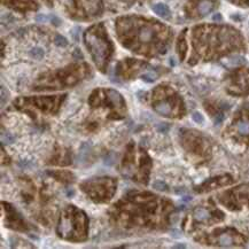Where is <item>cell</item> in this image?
<instances>
[{"mask_svg": "<svg viewBox=\"0 0 249 249\" xmlns=\"http://www.w3.org/2000/svg\"><path fill=\"white\" fill-rule=\"evenodd\" d=\"M153 187L157 191H166V185L162 181H155L153 184Z\"/></svg>", "mask_w": 249, "mask_h": 249, "instance_id": "cell-10", "label": "cell"}, {"mask_svg": "<svg viewBox=\"0 0 249 249\" xmlns=\"http://www.w3.org/2000/svg\"><path fill=\"white\" fill-rule=\"evenodd\" d=\"M211 9H213V3H211V1H209V0H203V1L200 3L199 13L201 14L202 16H204L207 14H209L210 12H211Z\"/></svg>", "mask_w": 249, "mask_h": 249, "instance_id": "cell-4", "label": "cell"}, {"mask_svg": "<svg viewBox=\"0 0 249 249\" xmlns=\"http://www.w3.org/2000/svg\"><path fill=\"white\" fill-rule=\"evenodd\" d=\"M238 131H239L240 134H243V136H249V120L247 118H243V120L239 121L238 122Z\"/></svg>", "mask_w": 249, "mask_h": 249, "instance_id": "cell-5", "label": "cell"}, {"mask_svg": "<svg viewBox=\"0 0 249 249\" xmlns=\"http://www.w3.org/2000/svg\"><path fill=\"white\" fill-rule=\"evenodd\" d=\"M154 109L163 116H171V107L168 102H157L154 106Z\"/></svg>", "mask_w": 249, "mask_h": 249, "instance_id": "cell-1", "label": "cell"}, {"mask_svg": "<svg viewBox=\"0 0 249 249\" xmlns=\"http://www.w3.org/2000/svg\"><path fill=\"white\" fill-rule=\"evenodd\" d=\"M217 242H218V245L224 247L232 246V245H234V238L231 234H229V233H223V234H220L218 236Z\"/></svg>", "mask_w": 249, "mask_h": 249, "instance_id": "cell-2", "label": "cell"}, {"mask_svg": "<svg viewBox=\"0 0 249 249\" xmlns=\"http://www.w3.org/2000/svg\"><path fill=\"white\" fill-rule=\"evenodd\" d=\"M143 79L146 80V82H154V80L156 79V75L155 73H145V75L143 76Z\"/></svg>", "mask_w": 249, "mask_h": 249, "instance_id": "cell-11", "label": "cell"}, {"mask_svg": "<svg viewBox=\"0 0 249 249\" xmlns=\"http://www.w3.org/2000/svg\"><path fill=\"white\" fill-rule=\"evenodd\" d=\"M194 217L199 222H204V220H207V219L209 218L210 215L206 209H203V208H196L194 210Z\"/></svg>", "mask_w": 249, "mask_h": 249, "instance_id": "cell-7", "label": "cell"}, {"mask_svg": "<svg viewBox=\"0 0 249 249\" xmlns=\"http://www.w3.org/2000/svg\"><path fill=\"white\" fill-rule=\"evenodd\" d=\"M30 57L35 60H40L44 57V50L40 47H35L30 51Z\"/></svg>", "mask_w": 249, "mask_h": 249, "instance_id": "cell-8", "label": "cell"}, {"mask_svg": "<svg viewBox=\"0 0 249 249\" xmlns=\"http://www.w3.org/2000/svg\"><path fill=\"white\" fill-rule=\"evenodd\" d=\"M153 10L159 16L161 17H164V19H166V17L170 16V10L169 8L164 5V3H157V5H154L153 6Z\"/></svg>", "mask_w": 249, "mask_h": 249, "instance_id": "cell-3", "label": "cell"}, {"mask_svg": "<svg viewBox=\"0 0 249 249\" xmlns=\"http://www.w3.org/2000/svg\"><path fill=\"white\" fill-rule=\"evenodd\" d=\"M55 44H57V46H61V47H64L68 45V41L64 37L62 36H57L55 37Z\"/></svg>", "mask_w": 249, "mask_h": 249, "instance_id": "cell-9", "label": "cell"}, {"mask_svg": "<svg viewBox=\"0 0 249 249\" xmlns=\"http://www.w3.org/2000/svg\"><path fill=\"white\" fill-rule=\"evenodd\" d=\"M37 21H39V22H45V21H46V16H45V15H38V16H37Z\"/></svg>", "mask_w": 249, "mask_h": 249, "instance_id": "cell-14", "label": "cell"}, {"mask_svg": "<svg viewBox=\"0 0 249 249\" xmlns=\"http://www.w3.org/2000/svg\"><path fill=\"white\" fill-rule=\"evenodd\" d=\"M213 20L214 21H220V20H222L220 14H215V15H214V17H213Z\"/></svg>", "mask_w": 249, "mask_h": 249, "instance_id": "cell-15", "label": "cell"}, {"mask_svg": "<svg viewBox=\"0 0 249 249\" xmlns=\"http://www.w3.org/2000/svg\"><path fill=\"white\" fill-rule=\"evenodd\" d=\"M192 117H193V120H194V122H196V123H202L203 122V116L200 113H198V111L193 113Z\"/></svg>", "mask_w": 249, "mask_h": 249, "instance_id": "cell-12", "label": "cell"}, {"mask_svg": "<svg viewBox=\"0 0 249 249\" xmlns=\"http://www.w3.org/2000/svg\"><path fill=\"white\" fill-rule=\"evenodd\" d=\"M1 139H3V143H13V140H14L13 138H12L10 136H8V134H6V136H5V134H3Z\"/></svg>", "mask_w": 249, "mask_h": 249, "instance_id": "cell-13", "label": "cell"}, {"mask_svg": "<svg viewBox=\"0 0 249 249\" xmlns=\"http://www.w3.org/2000/svg\"><path fill=\"white\" fill-rule=\"evenodd\" d=\"M223 63H224L226 67H236V66H240V64L245 63V59H243L242 57H229V59H226Z\"/></svg>", "mask_w": 249, "mask_h": 249, "instance_id": "cell-6", "label": "cell"}, {"mask_svg": "<svg viewBox=\"0 0 249 249\" xmlns=\"http://www.w3.org/2000/svg\"><path fill=\"white\" fill-rule=\"evenodd\" d=\"M175 248H185V245H178V246H175Z\"/></svg>", "mask_w": 249, "mask_h": 249, "instance_id": "cell-16", "label": "cell"}]
</instances>
